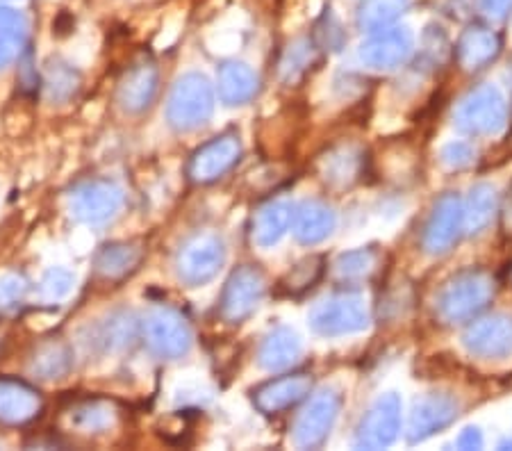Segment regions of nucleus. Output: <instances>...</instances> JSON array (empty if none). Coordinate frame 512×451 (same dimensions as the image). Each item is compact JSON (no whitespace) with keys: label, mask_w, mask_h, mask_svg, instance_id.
Returning a JSON list of instances; mask_svg holds the SVG:
<instances>
[{"label":"nucleus","mask_w":512,"mask_h":451,"mask_svg":"<svg viewBox=\"0 0 512 451\" xmlns=\"http://www.w3.org/2000/svg\"><path fill=\"white\" fill-rule=\"evenodd\" d=\"M497 283L483 269H467L442 285L435 310L444 324H462L474 319L492 301Z\"/></svg>","instance_id":"obj_1"},{"label":"nucleus","mask_w":512,"mask_h":451,"mask_svg":"<svg viewBox=\"0 0 512 451\" xmlns=\"http://www.w3.org/2000/svg\"><path fill=\"white\" fill-rule=\"evenodd\" d=\"M214 112V89L203 73H185L176 80L169 103L167 121L178 133H192L205 126Z\"/></svg>","instance_id":"obj_2"},{"label":"nucleus","mask_w":512,"mask_h":451,"mask_svg":"<svg viewBox=\"0 0 512 451\" xmlns=\"http://www.w3.org/2000/svg\"><path fill=\"white\" fill-rule=\"evenodd\" d=\"M456 126L467 135L492 137L508 126L506 96L494 85H481L469 92L456 108Z\"/></svg>","instance_id":"obj_3"},{"label":"nucleus","mask_w":512,"mask_h":451,"mask_svg":"<svg viewBox=\"0 0 512 451\" xmlns=\"http://www.w3.org/2000/svg\"><path fill=\"white\" fill-rule=\"evenodd\" d=\"M310 326L324 338L360 333L369 326V308L360 294H333L310 310Z\"/></svg>","instance_id":"obj_4"},{"label":"nucleus","mask_w":512,"mask_h":451,"mask_svg":"<svg viewBox=\"0 0 512 451\" xmlns=\"http://www.w3.org/2000/svg\"><path fill=\"white\" fill-rule=\"evenodd\" d=\"M226 262V244L217 233H196L180 246L176 256L178 278L189 287L212 281Z\"/></svg>","instance_id":"obj_5"},{"label":"nucleus","mask_w":512,"mask_h":451,"mask_svg":"<svg viewBox=\"0 0 512 451\" xmlns=\"http://www.w3.org/2000/svg\"><path fill=\"white\" fill-rule=\"evenodd\" d=\"M144 340L153 356L162 360L183 358L192 349V328L187 319L173 308H155L142 322Z\"/></svg>","instance_id":"obj_6"},{"label":"nucleus","mask_w":512,"mask_h":451,"mask_svg":"<svg viewBox=\"0 0 512 451\" xmlns=\"http://www.w3.org/2000/svg\"><path fill=\"white\" fill-rule=\"evenodd\" d=\"M71 212L82 224L101 226L112 221L123 208V190L112 180L94 178L73 187Z\"/></svg>","instance_id":"obj_7"},{"label":"nucleus","mask_w":512,"mask_h":451,"mask_svg":"<svg viewBox=\"0 0 512 451\" xmlns=\"http://www.w3.org/2000/svg\"><path fill=\"white\" fill-rule=\"evenodd\" d=\"M267 294V281L258 267L244 265L237 267L226 281L224 294H221V317L230 324H242L249 319Z\"/></svg>","instance_id":"obj_8"},{"label":"nucleus","mask_w":512,"mask_h":451,"mask_svg":"<svg viewBox=\"0 0 512 451\" xmlns=\"http://www.w3.org/2000/svg\"><path fill=\"white\" fill-rule=\"evenodd\" d=\"M342 408V397L337 390H321L308 401L294 424V445L301 449H317L333 431Z\"/></svg>","instance_id":"obj_9"},{"label":"nucleus","mask_w":512,"mask_h":451,"mask_svg":"<svg viewBox=\"0 0 512 451\" xmlns=\"http://www.w3.org/2000/svg\"><path fill=\"white\" fill-rule=\"evenodd\" d=\"M401 399L394 392L378 397L362 417L355 433V447L358 449H385L394 445L401 433Z\"/></svg>","instance_id":"obj_10"},{"label":"nucleus","mask_w":512,"mask_h":451,"mask_svg":"<svg viewBox=\"0 0 512 451\" xmlns=\"http://www.w3.org/2000/svg\"><path fill=\"white\" fill-rule=\"evenodd\" d=\"M465 231L462 221V199L456 192H447L435 201L431 217L426 221L421 246L431 256H442L453 249V244L460 240Z\"/></svg>","instance_id":"obj_11"},{"label":"nucleus","mask_w":512,"mask_h":451,"mask_svg":"<svg viewBox=\"0 0 512 451\" xmlns=\"http://www.w3.org/2000/svg\"><path fill=\"white\" fill-rule=\"evenodd\" d=\"M242 158V142L235 133H224L196 149L189 160L187 176L198 185H210L224 178Z\"/></svg>","instance_id":"obj_12"},{"label":"nucleus","mask_w":512,"mask_h":451,"mask_svg":"<svg viewBox=\"0 0 512 451\" xmlns=\"http://www.w3.org/2000/svg\"><path fill=\"white\" fill-rule=\"evenodd\" d=\"M412 46H415V37L408 26H390L369 32L360 46V60L371 69L390 71L408 60Z\"/></svg>","instance_id":"obj_13"},{"label":"nucleus","mask_w":512,"mask_h":451,"mask_svg":"<svg viewBox=\"0 0 512 451\" xmlns=\"http://www.w3.org/2000/svg\"><path fill=\"white\" fill-rule=\"evenodd\" d=\"M469 354L485 360H501L512 356V317L490 315L474 322L462 335Z\"/></svg>","instance_id":"obj_14"},{"label":"nucleus","mask_w":512,"mask_h":451,"mask_svg":"<svg viewBox=\"0 0 512 451\" xmlns=\"http://www.w3.org/2000/svg\"><path fill=\"white\" fill-rule=\"evenodd\" d=\"M160 87V71L153 60H139L123 73L117 87V103L123 112L142 114L151 108Z\"/></svg>","instance_id":"obj_15"},{"label":"nucleus","mask_w":512,"mask_h":451,"mask_svg":"<svg viewBox=\"0 0 512 451\" xmlns=\"http://www.w3.org/2000/svg\"><path fill=\"white\" fill-rule=\"evenodd\" d=\"M460 413L458 401L449 395H426L412 406L408 422V442L417 445L456 422Z\"/></svg>","instance_id":"obj_16"},{"label":"nucleus","mask_w":512,"mask_h":451,"mask_svg":"<svg viewBox=\"0 0 512 451\" xmlns=\"http://www.w3.org/2000/svg\"><path fill=\"white\" fill-rule=\"evenodd\" d=\"M41 410H44V397L35 385L12 376H0V424H30L41 415Z\"/></svg>","instance_id":"obj_17"},{"label":"nucleus","mask_w":512,"mask_h":451,"mask_svg":"<svg viewBox=\"0 0 512 451\" xmlns=\"http://www.w3.org/2000/svg\"><path fill=\"white\" fill-rule=\"evenodd\" d=\"M312 379L308 374H285L262 383L253 392V404L264 415H276L292 408L310 395Z\"/></svg>","instance_id":"obj_18"},{"label":"nucleus","mask_w":512,"mask_h":451,"mask_svg":"<svg viewBox=\"0 0 512 451\" xmlns=\"http://www.w3.org/2000/svg\"><path fill=\"white\" fill-rule=\"evenodd\" d=\"M119 415V406L114 401L94 397L73 404L66 420L80 436H103L119 424Z\"/></svg>","instance_id":"obj_19"},{"label":"nucleus","mask_w":512,"mask_h":451,"mask_svg":"<svg viewBox=\"0 0 512 451\" xmlns=\"http://www.w3.org/2000/svg\"><path fill=\"white\" fill-rule=\"evenodd\" d=\"M292 217L294 205L287 199H274L260 205L251 219L253 242L264 246V249L278 244L287 235L289 228H292Z\"/></svg>","instance_id":"obj_20"},{"label":"nucleus","mask_w":512,"mask_h":451,"mask_svg":"<svg viewBox=\"0 0 512 451\" xmlns=\"http://www.w3.org/2000/svg\"><path fill=\"white\" fill-rule=\"evenodd\" d=\"M458 62L465 71H481L497 60L501 53V39L494 30L485 26H472L462 32L456 46Z\"/></svg>","instance_id":"obj_21"},{"label":"nucleus","mask_w":512,"mask_h":451,"mask_svg":"<svg viewBox=\"0 0 512 451\" xmlns=\"http://www.w3.org/2000/svg\"><path fill=\"white\" fill-rule=\"evenodd\" d=\"M337 226L335 210L321 201H305L299 208H294L292 231L301 244H319L328 235H333Z\"/></svg>","instance_id":"obj_22"},{"label":"nucleus","mask_w":512,"mask_h":451,"mask_svg":"<svg viewBox=\"0 0 512 451\" xmlns=\"http://www.w3.org/2000/svg\"><path fill=\"white\" fill-rule=\"evenodd\" d=\"M365 167V153L353 144L333 146L324 158L319 160V174L333 187L353 185L360 178Z\"/></svg>","instance_id":"obj_23"},{"label":"nucleus","mask_w":512,"mask_h":451,"mask_svg":"<svg viewBox=\"0 0 512 451\" xmlns=\"http://www.w3.org/2000/svg\"><path fill=\"white\" fill-rule=\"evenodd\" d=\"M139 338V322L130 310H117L105 317L94 331V347L103 354H119L130 349Z\"/></svg>","instance_id":"obj_24"},{"label":"nucleus","mask_w":512,"mask_h":451,"mask_svg":"<svg viewBox=\"0 0 512 451\" xmlns=\"http://www.w3.org/2000/svg\"><path fill=\"white\" fill-rule=\"evenodd\" d=\"M30 23L26 14L10 5H0V69L21 60L28 51Z\"/></svg>","instance_id":"obj_25"},{"label":"nucleus","mask_w":512,"mask_h":451,"mask_svg":"<svg viewBox=\"0 0 512 451\" xmlns=\"http://www.w3.org/2000/svg\"><path fill=\"white\" fill-rule=\"evenodd\" d=\"M301 338L289 326H278L262 340L258 360L269 372H283L301 358Z\"/></svg>","instance_id":"obj_26"},{"label":"nucleus","mask_w":512,"mask_h":451,"mask_svg":"<svg viewBox=\"0 0 512 451\" xmlns=\"http://www.w3.org/2000/svg\"><path fill=\"white\" fill-rule=\"evenodd\" d=\"M258 87H260V80L249 64L244 62L221 64L219 76H217V89H219L221 101L230 105V108L249 103L251 98L258 94Z\"/></svg>","instance_id":"obj_27"},{"label":"nucleus","mask_w":512,"mask_h":451,"mask_svg":"<svg viewBox=\"0 0 512 451\" xmlns=\"http://www.w3.org/2000/svg\"><path fill=\"white\" fill-rule=\"evenodd\" d=\"M144 249L137 242H112L105 244L96 256V272L107 281H119L142 265Z\"/></svg>","instance_id":"obj_28"},{"label":"nucleus","mask_w":512,"mask_h":451,"mask_svg":"<svg viewBox=\"0 0 512 451\" xmlns=\"http://www.w3.org/2000/svg\"><path fill=\"white\" fill-rule=\"evenodd\" d=\"M497 215V190L492 185L481 183L474 185L467 201H462V221H465V233L478 235L483 233L490 221Z\"/></svg>","instance_id":"obj_29"},{"label":"nucleus","mask_w":512,"mask_h":451,"mask_svg":"<svg viewBox=\"0 0 512 451\" xmlns=\"http://www.w3.org/2000/svg\"><path fill=\"white\" fill-rule=\"evenodd\" d=\"M73 367V354L71 347L62 340H48L39 344L35 356L30 360L32 374H37L44 381H57L64 379Z\"/></svg>","instance_id":"obj_30"},{"label":"nucleus","mask_w":512,"mask_h":451,"mask_svg":"<svg viewBox=\"0 0 512 451\" xmlns=\"http://www.w3.org/2000/svg\"><path fill=\"white\" fill-rule=\"evenodd\" d=\"M321 48L310 39H299L287 48L283 60H280V80L285 85H296V82L308 76L310 69L319 62Z\"/></svg>","instance_id":"obj_31"},{"label":"nucleus","mask_w":512,"mask_h":451,"mask_svg":"<svg viewBox=\"0 0 512 451\" xmlns=\"http://www.w3.org/2000/svg\"><path fill=\"white\" fill-rule=\"evenodd\" d=\"M410 0H365L358 10V26L365 32H376L394 26L408 12Z\"/></svg>","instance_id":"obj_32"},{"label":"nucleus","mask_w":512,"mask_h":451,"mask_svg":"<svg viewBox=\"0 0 512 451\" xmlns=\"http://www.w3.org/2000/svg\"><path fill=\"white\" fill-rule=\"evenodd\" d=\"M378 253L374 249H355L349 253H342L335 260V276L344 283H358L367 281V278L376 272Z\"/></svg>","instance_id":"obj_33"},{"label":"nucleus","mask_w":512,"mask_h":451,"mask_svg":"<svg viewBox=\"0 0 512 451\" xmlns=\"http://www.w3.org/2000/svg\"><path fill=\"white\" fill-rule=\"evenodd\" d=\"M44 85H46V94H48V98H51V101L64 103V101H69V98L78 92L80 76L66 62L53 60L46 67Z\"/></svg>","instance_id":"obj_34"},{"label":"nucleus","mask_w":512,"mask_h":451,"mask_svg":"<svg viewBox=\"0 0 512 451\" xmlns=\"http://www.w3.org/2000/svg\"><path fill=\"white\" fill-rule=\"evenodd\" d=\"M321 272H324V260L321 258L312 256V258L301 260L299 265L289 272V290H292L294 294L305 292L308 287H312L319 281Z\"/></svg>","instance_id":"obj_35"},{"label":"nucleus","mask_w":512,"mask_h":451,"mask_svg":"<svg viewBox=\"0 0 512 451\" xmlns=\"http://www.w3.org/2000/svg\"><path fill=\"white\" fill-rule=\"evenodd\" d=\"M73 283H76V276H73L69 269L55 267L44 276V281H41V294H44L48 301H60L64 297H69Z\"/></svg>","instance_id":"obj_36"},{"label":"nucleus","mask_w":512,"mask_h":451,"mask_svg":"<svg viewBox=\"0 0 512 451\" xmlns=\"http://www.w3.org/2000/svg\"><path fill=\"white\" fill-rule=\"evenodd\" d=\"M28 292L26 281L19 274L0 276V310L16 308Z\"/></svg>","instance_id":"obj_37"},{"label":"nucleus","mask_w":512,"mask_h":451,"mask_svg":"<svg viewBox=\"0 0 512 451\" xmlns=\"http://www.w3.org/2000/svg\"><path fill=\"white\" fill-rule=\"evenodd\" d=\"M440 160L444 167H449V169H465V167H469V164H474L476 151H474V146L467 142H449L447 146H442Z\"/></svg>","instance_id":"obj_38"},{"label":"nucleus","mask_w":512,"mask_h":451,"mask_svg":"<svg viewBox=\"0 0 512 451\" xmlns=\"http://www.w3.org/2000/svg\"><path fill=\"white\" fill-rule=\"evenodd\" d=\"M481 12L492 21H503L512 12V0H478Z\"/></svg>","instance_id":"obj_39"},{"label":"nucleus","mask_w":512,"mask_h":451,"mask_svg":"<svg viewBox=\"0 0 512 451\" xmlns=\"http://www.w3.org/2000/svg\"><path fill=\"white\" fill-rule=\"evenodd\" d=\"M458 449L472 451V449H483V433L476 429V426H467L465 431L458 436Z\"/></svg>","instance_id":"obj_40"},{"label":"nucleus","mask_w":512,"mask_h":451,"mask_svg":"<svg viewBox=\"0 0 512 451\" xmlns=\"http://www.w3.org/2000/svg\"><path fill=\"white\" fill-rule=\"evenodd\" d=\"M503 226H506L508 233H512V187L508 190L506 203H503Z\"/></svg>","instance_id":"obj_41"},{"label":"nucleus","mask_w":512,"mask_h":451,"mask_svg":"<svg viewBox=\"0 0 512 451\" xmlns=\"http://www.w3.org/2000/svg\"><path fill=\"white\" fill-rule=\"evenodd\" d=\"M510 78H512V73H510Z\"/></svg>","instance_id":"obj_42"}]
</instances>
